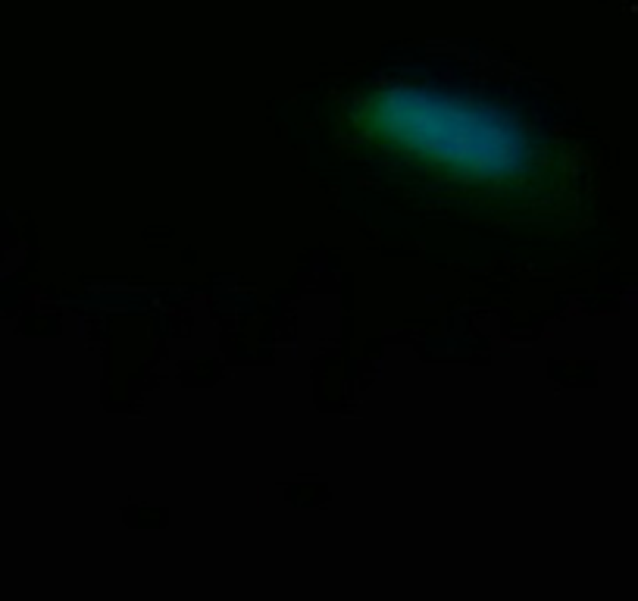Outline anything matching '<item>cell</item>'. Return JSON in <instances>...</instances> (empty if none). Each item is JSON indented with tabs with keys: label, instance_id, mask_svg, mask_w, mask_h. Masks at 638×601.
<instances>
[{
	"label": "cell",
	"instance_id": "1",
	"mask_svg": "<svg viewBox=\"0 0 638 601\" xmlns=\"http://www.w3.org/2000/svg\"><path fill=\"white\" fill-rule=\"evenodd\" d=\"M347 128L404 176L469 201H544L560 170L542 135L495 106L413 85H385L347 110Z\"/></svg>",
	"mask_w": 638,
	"mask_h": 601
}]
</instances>
